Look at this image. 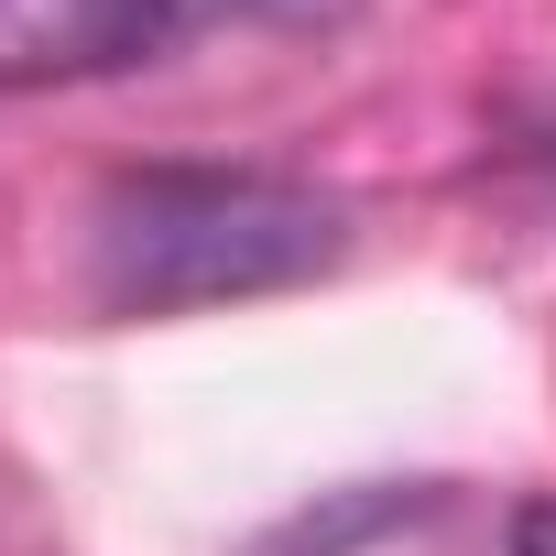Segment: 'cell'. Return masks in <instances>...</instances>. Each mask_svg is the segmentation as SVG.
Here are the masks:
<instances>
[{
	"instance_id": "obj_1",
	"label": "cell",
	"mask_w": 556,
	"mask_h": 556,
	"mask_svg": "<svg viewBox=\"0 0 556 556\" xmlns=\"http://www.w3.org/2000/svg\"><path fill=\"white\" fill-rule=\"evenodd\" d=\"M350 251L339 197L251 164H142L110 175L88 218V295L110 317H186L229 295H285Z\"/></svg>"
},
{
	"instance_id": "obj_2",
	"label": "cell",
	"mask_w": 556,
	"mask_h": 556,
	"mask_svg": "<svg viewBox=\"0 0 556 556\" xmlns=\"http://www.w3.org/2000/svg\"><path fill=\"white\" fill-rule=\"evenodd\" d=\"M175 0H0V88H77L153 66Z\"/></svg>"
},
{
	"instance_id": "obj_4",
	"label": "cell",
	"mask_w": 556,
	"mask_h": 556,
	"mask_svg": "<svg viewBox=\"0 0 556 556\" xmlns=\"http://www.w3.org/2000/svg\"><path fill=\"white\" fill-rule=\"evenodd\" d=\"M251 12H273V23H306V12H317V0H251Z\"/></svg>"
},
{
	"instance_id": "obj_3",
	"label": "cell",
	"mask_w": 556,
	"mask_h": 556,
	"mask_svg": "<svg viewBox=\"0 0 556 556\" xmlns=\"http://www.w3.org/2000/svg\"><path fill=\"white\" fill-rule=\"evenodd\" d=\"M513 556H556V502H523L513 513Z\"/></svg>"
}]
</instances>
